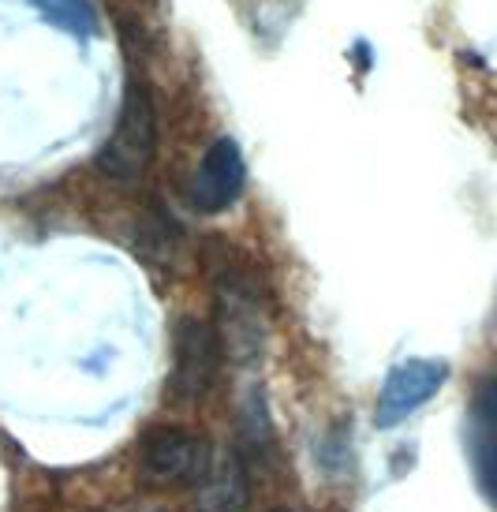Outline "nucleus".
Returning a JSON list of instances; mask_svg holds the SVG:
<instances>
[{
    "label": "nucleus",
    "instance_id": "1",
    "mask_svg": "<svg viewBox=\"0 0 497 512\" xmlns=\"http://www.w3.org/2000/svg\"><path fill=\"white\" fill-rule=\"evenodd\" d=\"M213 299H217L213 329L221 337L225 356L243 367L258 363L266 348V303H262L255 277L240 266H221L213 277Z\"/></svg>",
    "mask_w": 497,
    "mask_h": 512
},
{
    "label": "nucleus",
    "instance_id": "2",
    "mask_svg": "<svg viewBox=\"0 0 497 512\" xmlns=\"http://www.w3.org/2000/svg\"><path fill=\"white\" fill-rule=\"evenodd\" d=\"M154 150H157V113H154V98H150V86L139 83V79H128L120 116H116L109 139L101 143L94 165L109 180L135 184L142 172L150 169Z\"/></svg>",
    "mask_w": 497,
    "mask_h": 512
},
{
    "label": "nucleus",
    "instance_id": "3",
    "mask_svg": "<svg viewBox=\"0 0 497 512\" xmlns=\"http://www.w3.org/2000/svg\"><path fill=\"white\" fill-rule=\"evenodd\" d=\"M225 348L213 322L180 318L172 326V370H169V400L172 404H199L217 382Z\"/></svg>",
    "mask_w": 497,
    "mask_h": 512
},
{
    "label": "nucleus",
    "instance_id": "4",
    "mask_svg": "<svg viewBox=\"0 0 497 512\" xmlns=\"http://www.w3.org/2000/svg\"><path fill=\"white\" fill-rule=\"evenodd\" d=\"M213 464V445L202 434L180 427H157L142 438L139 468L146 483L199 486Z\"/></svg>",
    "mask_w": 497,
    "mask_h": 512
},
{
    "label": "nucleus",
    "instance_id": "5",
    "mask_svg": "<svg viewBox=\"0 0 497 512\" xmlns=\"http://www.w3.org/2000/svg\"><path fill=\"white\" fill-rule=\"evenodd\" d=\"M449 382V363L445 359H404L389 370L382 393H378V408H374V423L382 430L400 427L408 415H415L426 400L438 397V389Z\"/></svg>",
    "mask_w": 497,
    "mask_h": 512
},
{
    "label": "nucleus",
    "instance_id": "6",
    "mask_svg": "<svg viewBox=\"0 0 497 512\" xmlns=\"http://www.w3.org/2000/svg\"><path fill=\"white\" fill-rule=\"evenodd\" d=\"M243 180H247V169H243V150L236 139H213L210 150L202 154L199 169L191 176V206L199 214H221L232 202L243 195Z\"/></svg>",
    "mask_w": 497,
    "mask_h": 512
},
{
    "label": "nucleus",
    "instance_id": "7",
    "mask_svg": "<svg viewBox=\"0 0 497 512\" xmlns=\"http://www.w3.org/2000/svg\"><path fill=\"white\" fill-rule=\"evenodd\" d=\"M195 512H251V475L236 449L213 456L206 479L195 486Z\"/></svg>",
    "mask_w": 497,
    "mask_h": 512
},
{
    "label": "nucleus",
    "instance_id": "8",
    "mask_svg": "<svg viewBox=\"0 0 497 512\" xmlns=\"http://www.w3.org/2000/svg\"><path fill=\"white\" fill-rule=\"evenodd\" d=\"M42 19H49L53 27L68 30L71 38H94L98 34V15H94V4L90 0H30Z\"/></svg>",
    "mask_w": 497,
    "mask_h": 512
},
{
    "label": "nucleus",
    "instance_id": "9",
    "mask_svg": "<svg viewBox=\"0 0 497 512\" xmlns=\"http://www.w3.org/2000/svg\"><path fill=\"white\" fill-rule=\"evenodd\" d=\"M475 468H479V483L490 501H497V434H483L479 449H475Z\"/></svg>",
    "mask_w": 497,
    "mask_h": 512
},
{
    "label": "nucleus",
    "instance_id": "10",
    "mask_svg": "<svg viewBox=\"0 0 497 512\" xmlns=\"http://www.w3.org/2000/svg\"><path fill=\"white\" fill-rule=\"evenodd\" d=\"M475 423H479V434H497V374L486 378L475 393Z\"/></svg>",
    "mask_w": 497,
    "mask_h": 512
}]
</instances>
